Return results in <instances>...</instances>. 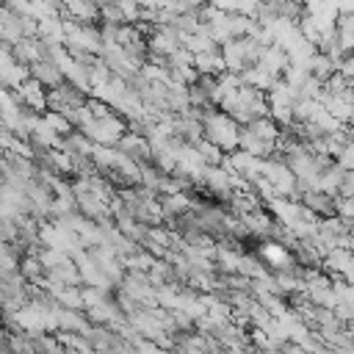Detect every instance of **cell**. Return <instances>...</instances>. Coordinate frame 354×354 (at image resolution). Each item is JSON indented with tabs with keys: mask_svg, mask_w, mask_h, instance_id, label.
Instances as JSON below:
<instances>
[{
	"mask_svg": "<svg viewBox=\"0 0 354 354\" xmlns=\"http://www.w3.org/2000/svg\"><path fill=\"white\" fill-rule=\"evenodd\" d=\"M202 138L210 141L213 147H218L221 152H232L241 144V127L232 116L213 111L202 119Z\"/></svg>",
	"mask_w": 354,
	"mask_h": 354,
	"instance_id": "6da1fadb",
	"label": "cell"
},
{
	"mask_svg": "<svg viewBox=\"0 0 354 354\" xmlns=\"http://www.w3.org/2000/svg\"><path fill=\"white\" fill-rule=\"evenodd\" d=\"M260 254H263V260H266L268 266H274V268H279V271L290 268V254H288V246H285V243L268 241V243L260 246Z\"/></svg>",
	"mask_w": 354,
	"mask_h": 354,
	"instance_id": "7a4b0ae2",
	"label": "cell"
},
{
	"mask_svg": "<svg viewBox=\"0 0 354 354\" xmlns=\"http://www.w3.org/2000/svg\"><path fill=\"white\" fill-rule=\"evenodd\" d=\"M19 97H22V102L25 105H30V108H44L47 105V94H44V86L39 83V80H25L22 86H19Z\"/></svg>",
	"mask_w": 354,
	"mask_h": 354,
	"instance_id": "3957f363",
	"label": "cell"
},
{
	"mask_svg": "<svg viewBox=\"0 0 354 354\" xmlns=\"http://www.w3.org/2000/svg\"><path fill=\"white\" fill-rule=\"evenodd\" d=\"M346 241H348V252H351V254H354V230H351V232H348V238H346Z\"/></svg>",
	"mask_w": 354,
	"mask_h": 354,
	"instance_id": "277c9868",
	"label": "cell"
}]
</instances>
